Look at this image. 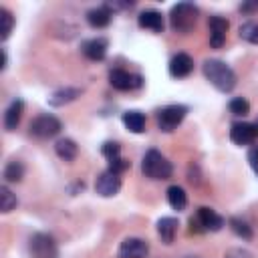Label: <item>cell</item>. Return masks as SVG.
<instances>
[{
  "mask_svg": "<svg viewBox=\"0 0 258 258\" xmlns=\"http://www.w3.org/2000/svg\"><path fill=\"white\" fill-rule=\"evenodd\" d=\"M204 75L220 93H230L236 87V73L220 58H208L204 62Z\"/></svg>",
  "mask_w": 258,
  "mask_h": 258,
  "instance_id": "cell-1",
  "label": "cell"
},
{
  "mask_svg": "<svg viewBox=\"0 0 258 258\" xmlns=\"http://www.w3.org/2000/svg\"><path fill=\"white\" fill-rule=\"evenodd\" d=\"M198 6L191 4V2H177L171 6L169 10V26L173 32H179V34H187L196 22H198Z\"/></svg>",
  "mask_w": 258,
  "mask_h": 258,
  "instance_id": "cell-2",
  "label": "cell"
},
{
  "mask_svg": "<svg viewBox=\"0 0 258 258\" xmlns=\"http://www.w3.org/2000/svg\"><path fill=\"white\" fill-rule=\"evenodd\" d=\"M141 171L145 177L149 179H169L171 173H173V165L171 161L157 149H149L145 155H143V161H141Z\"/></svg>",
  "mask_w": 258,
  "mask_h": 258,
  "instance_id": "cell-3",
  "label": "cell"
},
{
  "mask_svg": "<svg viewBox=\"0 0 258 258\" xmlns=\"http://www.w3.org/2000/svg\"><path fill=\"white\" fill-rule=\"evenodd\" d=\"M28 252H30V258H58L56 240L44 232H36L30 236Z\"/></svg>",
  "mask_w": 258,
  "mask_h": 258,
  "instance_id": "cell-4",
  "label": "cell"
},
{
  "mask_svg": "<svg viewBox=\"0 0 258 258\" xmlns=\"http://www.w3.org/2000/svg\"><path fill=\"white\" fill-rule=\"evenodd\" d=\"M185 115H187V107L185 105H165V107H161L157 111V127H159V131L171 133L185 119Z\"/></svg>",
  "mask_w": 258,
  "mask_h": 258,
  "instance_id": "cell-5",
  "label": "cell"
},
{
  "mask_svg": "<svg viewBox=\"0 0 258 258\" xmlns=\"http://www.w3.org/2000/svg\"><path fill=\"white\" fill-rule=\"evenodd\" d=\"M60 129H62V123L54 115H48V113L34 117L30 121V127H28L30 135H34L36 139H50V137L58 135Z\"/></svg>",
  "mask_w": 258,
  "mask_h": 258,
  "instance_id": "cell-6",
  "label": "cell"
},
{
  "mask_svg": "<svg viewBox=\"0 0 258 258\" xmlns=\"http://www.w3.org/2000/svg\"><path fill=\"white\" fill-rule=\"evenodd\" d=\"M109 83L117 91H133V89H139L143 85V77L133 75L125 69H113L109 73Z\"/></svg>",
  "mask_w": 258,
  "mask_h": 258,
  "instance_id": "cell-7",
  "label": "cell"
},
{
  "mask_svg": "<svg viewBox=\"0 0 258 258\" xmlns=\"http://www.w3.org/2000/svg\"><path fill=\"white\" fill-rule=\"evenodd\" d=\"M149 244L143 238H125L117 250V258H147Z\"/></svg>",
  "mask_w": 258,
  "mask_h": 258,
  "instance_id": "cell-8",
  "label": "cell"
},
{
  "mask_svg": "<svg viewBox=\"0 0 258 258\" xmlns=\"http://www.w3.org/2000/svg\"><path fill=\"white\" fill-rule=\"evenodd\" d=\"M121 189V177L119 173L111 171V169H105L103 173H99L97 181H95V191L103 198H111L115 196L117 191Z\"/></svg>",
  "mask_w": 258,
  "mask_h": 258,
  "instance_id": "cell-9",
  "label": "cell"
},
{
  "mask_svg": "<svg viewBox=\"0 0 258 258\" xmlns=\"http://www.w3.org/2000/svg\"><path fill=\"white\" fill-rule=\"evenodd\" d=\"M196 224H200V228L204 232H220L226 226V220L220 214H216L212 208L202 206L196 212Z\"/></svg>",
  "mask_w": 258,
  "mask_h": 258,
  "instance_id": "cell-10",
  "label": "cell"
},
{
  "mask_svg": "<svg viewBox=\"0 0 258 258\" xmlns=\"http://www.w3.org/2000/svg\"><path fill=\"white\" fill-rule=\"evenodd\" d=\"M256 135H258V131H256V125L254 123L236 121L230 127V139L236 145H250V143H254Z\"/></svg>",
  "mask_w": 258,
  "mask_h": 258,
  "instance_id": "cell-11",
  "label": "cell"
},
{
  "mask_svg": "<svg viewBox=\"0 0 258 258\" xmlns=\"http://www.w3.org/2000/svg\"><path fill=\"white\" fill-rule=\"evenodd\" d=\"M228 20L222 16H210L208 20V28H210V46L212 48H222L226 42V34H228Z\"/></svg>",
  "mask_w": 258,
  "mask_h": 258,
  "instance_id": "cell-12",
  "label": "cell"
},
{
  "mask_svg": "<svg viewBox=\"0 0 258 258\" xmlns=\"http://www.w3.org/2000/svg\"><path fill=\"white\" fill-rule=\"evenodd\" d=\"M107 48H109V42L107 38L103 36H95V38H89L81 44V52L89 58V60H103L107 56Z\"/></svg>",
  "mask_w": 258,
  "mask_h": 258,
  "instance_id": "cell-13",
  "label": "cell"
},
{
  "mask_svg": "<svg viewBox=\"0 0 258 258\" xmlns=\"http://www.w3.org/2000/svg\"><path fill=\"white\" fill-rule=\"evenodd\" d=\"M167 69H169V75L173 79H183L194 71V58L185 52H177V54L171 56Z\"/></svg>",
  "mask_w": 258,
  "mask_h": 258,
  "instance_id": "cell-14",
  "label": "cell"
},
{
  "mask_svg": "<svg viewBox=\"0 0 258 258\" xmlns=\"http://www.w3.org/2000/svg\"><path fill=\"white\" fill-rule=\"evenodd\" d=\"M137 22H139L141 28L151 30V32H163V26H165L163 14L157 12V10H143V12L137 16Z\"/></svg>",
  "mask_w": 258,
  "mask_h": 258,
  "instance_id": "cell-15",
  "label": "cell"
},
{
  "mask_svg": "<svg viewBox=\"0 0 258 258\" xmlns=\"http://www.w3.org/2000/svg\"><path fill=\"white\" fill-rule=\"evenodd\" d=\"M22 113H24V101L22 99L10 101V105L4 111V127H6V131H14L18 127V123L22 119Z\"/></svg>",
  "mask_w": 258,
  "mask_h": 258,
  "instance_id": "cell-16",
  "label": "cell"
},
{
  "mask_svg": "<svg viewBox=\"0 0 258 258\" xmlns=\"http://www.w3.org/2000/svg\"><path fill=\"white\" fill-rule=\"evenodd\" d=\"M87 22L93 26V28H105L111 24V18H113V12L107 8V6H97V8H91L87 14H85Z\"/></svg>",
  "mask_w": 258,
  "mask_h": 258,
  "instance_id": "cell-17",
  "label": "cell"
},
{
  "mask_svg": "<svg viewBox=\"0 0 258 258\" xmlns=\"http://www.w3.org/2000/svg\"><path fill=\"white\" fill-rule=\"evenodd\" d=\"M79 97H81V89H77V87H62V89H56L48 97V105L50 107H62L67 103H73Z\"/></svg>",
  "mask_w": 258,
  "mask_h": 258,
  "instance_id": "cell-18",
  "label": "cell"
},
{
  "mask_svg": "<svg viewBox=\"0 0 258 258\" xmlns=\"http://www.w3.org/2000/svg\"><path fill=\"white\" fill-rule=\"evenodd\" d=\"M177 220L171 218V216H163L157 220V236L161 238L163 244H171L173 238H175V232H177Z\"/></svg>",
  "mask_w": 258,
  "mask_h": 258,
  "instance_id": "cell-19",
  "label": "cell"
},
{
  "mask_svg": "<svg viewBox=\"0 0 258 258\" xmlns=\"http://www.w3.org/2000/svg\"><path fill=\"white\" fill-rule=\"evenodd\" d=\"M121 121H123V125H125L131 133H143V131H145V115H143L141 111H135V109L125 111V113L121 115Z\"/></svg>",
  "mask_w": 258,
  "mask_h": 258,
  "instance_id": "cell-20",
  "label": "cell"
},
{
  "mask_svg": "<svg viewBox=\"0 0 258 258\" xmlns=\"http://www.w3.org/2000/svg\"><path fill=\"white\" fill-rule=\"evenodd\" d=\"M54 151H56V155H58L60 159L73 161V159L77 157V153H79V145H77L73 139L62 137V139H58V141L54 143Z\"/></svg>",
  "mask_w": 258,
  "mask_h": 258,
  "instance_id": "cell-21",
  "label": "cell"
},
{
  "mask_svg": "<svg viewBox=\"0 0 258 258\" xmlns=\"http://www.w3.org/2000/svg\"><path fill=\"white\" fill-rule=\"evenodd\" d=\"M167 202H169V206L175 212L185 210V206H187V194H185V189L179 187V185H169L167 187Z\"/></svg>",
  "mask_w": 258,
  "mask_h": 258,
  "instance_id": "cell-22",
  "label": "cell"
},
{
  "mask_svg": "<svg viewBox=\"0 0 258 258\" xmlns=\"http://www.w3.org/2000/svg\"><path fill=\"white\" fill-rule=\"evenodd\" d=\"M22 177H24V165H22V161H18V159L8 161L6 167H4V179L10 181V183H14V181H20Z\"/></svg>",
  "mask_w": 258,
  "mask_h": 258,
  "instance_id": "cell-23",
  "label": "cell"
},
{
  "mask_svg": "<svg viewBox=\"0 0 258 258\" xmlns=\"http://www.w3.org/2000/svg\"><path fill=\"white\" fill-rule=\"evenodd\" d=\"M228 224H230L232 232H234L238 238H242V240H252L254 232H252V228L248 226V222H244L242 218H230Z\"/></svg>",
  "mask_w": 258,
  "mask_h": 258,
  "instance_id": "cell-24",
  "label": "cell"
},
{
  "mask_svg": "<svg viewBox=\"0 0 258 258\" xmlns=\"http://www.w3.org/2000/svg\"><path fill=\"white\" fill-rule=\"evenodd\" d=\"M240 38L250 42V44H258V22L254 20H248L244 24H240Z\"/></svg>",
  "mask_w": 258,
  "mask_h": 258,
  "instance_id": "cell-25",
  "label": "cell"
},
{
  "mask_svg": "<svg viewBox=\"0 0 258 258\" xmlns=\"http://www.w3.org/2000/svg\"><path fill=\"white\" fill-rule=\"evenodd\" d=\"M16 204H18V200H16V196L12 194V189H10L8 185H2V187H0V208H2V212H4V214L12 212V210L16 208Z\"/></svg>",
  "mask_w": 258,
  "mask_h": 258,
  "instance_id": "cell-26",
  "label": "cell"
},
{
  "mask_svg": "<svg viewBox=\"0 0 258 258\" xmlns=\"http://www.w3.org/2000/svg\"><path fill=\"white\" fill-rule=\"evenodd\" d=\"M228 109H230V113L236 115V117H246V115L250 113V103H248L244 97H234V99L230 101Z\"/></svg>",
  "mask_w": 258,
  "mask_h": 258,
  "instance_id": "cell-27",
  "label": "cell"
},
{
  "mask_svg": "<svg viewBox=\"0 0 258 258\" xmlns=\"http://www.w3.org/2000/svg\"><path fill=\"white\" fill-rule=\"evenodd\" d=\"M0 22H2V28H0V38L6 40L12 32V26H14V16L6 10V8H0Z\"/></svg>",
  "mask_w": 258,
  "mask_h": 258,
  "instance_id": "cell-28",
  "label": "cell"
},
{
  "mask_svg": "<svg viewBox=\"0 0 258 258\" xmlns=\"http://www.w3.org/2000/svg\"><path fill=\"white\" fill-rule=\"evenodd\" d=\"M101 153L107 157V161H111L115 157H121V145L117 141H105L101 145Z\"/></svg>",
  "mask_w": 258,
  "mask_h": 258,
  "instance_id": "cell-29",
  "label": "cell"
},
{
  "mask_svg": "<svg viewBox=\"0 0 258 258\" xmlns=\"http://www.w3.org/2000/svg\"><path fill=\"white\" fill-rule=\"evenodd\" d=\"M224 258H254V256L246 248H230V250H226Z\"/></svg>",
  "mask_w": 258,
  "mask_h": 258,
  "instance_id": "cell-30",
  "label": "cell"
},
{
  "mask_svg": "<svg viewBox=\"0 0 258 258\" xmlns=\"http://www.w3.org/2000/svg\"><path fill=\"white\" fill-rule=\"evenodd\" d=\"M129 165H131V163H129V161H125L123 157H115V159H111V161H109V169H111V171H115V173L125 171Z\"/></svg>",
  "mask_w": 258,
  "mask_h": 258,
  "instance_id": "cell-31",
  "label": "cell"
},
{
  "mask_svg": "<svg viewBox=\"0 0 258 258\" xmlns=\"http://www.w3.org/2000/svg\"><path fill=\"white\" fill-rule=\"evenodd\" d=\"M248 163H250L252 171L258 175V145H252L248 149Z\"/></svg>",
  "mask_w": 258,
  "mask_h": 258,
  "instance_id": "cell-32",
  "label": "cell"
},
{
  "mask_svg": "<svg viewBox=\"0 0 258 258\" xmlns=\"http://www.w3.org/2000/svg\"><path fill=\"white\" fill-rule=\"evenodd\" d=\"M240 12H246V14L258 12V2H242L240 4Z\"/></svg>",
  "mask_w": 258,
  "mask_h": 258,
  "instance_id": "cell-33",
  "label": "cell"
},
{
  "mask_svg": "<svg viewBox=\"0 0 258 258\" xmlns=\"http://www.w3.org/2000/svg\"><path fill=\"white\" fill-rule=\"evenodd\" d=\"M183 258H200V256H183Z\"/></svg>",
  "mask_w": 258,
  "mask_h": 258,
  "instance_id": "cell-34",
  "label": "cell"
},
{
  "mask_svg": "<svg viewBox=\"0 0 258 258\" xmlns=\"http://www.w3.org/2000/svg\"><path fill=\"white\" fill-rule=\"evenodd\" d=\"M254 125H256V131H258V121H256V123H254Z\"/></svg>",
  "mask_w": 258,
  "mask_h": 258,
  "instance_id": "cell-35",
  "label": "cell"
}]
</instances>
